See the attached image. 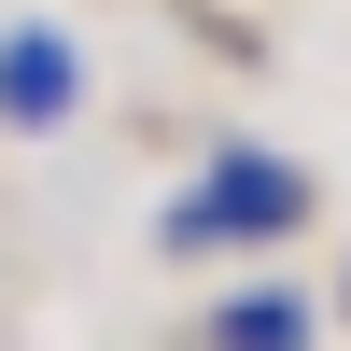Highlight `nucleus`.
I'll return each instance as SVG.
<instances>
[{
  "label": "nucleus",
  "mask_w": 351,
  "mask_h": 351,
  "mask_svg": "<svg viewBox=\"0 0 351 351\" xmlns=\"http://www.w3.org/2000/svg\"><path fill=\"white\" fill-rule=\"evenodd\" d=\"M324 337V309L295 295V281H239V295H211V351H309Z\"/></svg>",
  "instance_id": "nucleus-3"
},
{
  "label": "nucleus",
  "mask_w": 351,
  "mask_h": 351,
  "mask_svg": "<svg viewBox=\"0 0 351 351\" xmlns=\"http://www.w3.org/2000/svg\"><path fill=\"white\" fill-rule=\"evenodd\" d=\"M337 295H351V281H337Z\"/></svg>",
  "instance_id": "nucleus-4"
},
{
  "label": "nucleus",
  "mask_w": 351,
  "mask_h": 351,
  "mask_svg": "<svg viewBox=\"0 0 351 351\" xmlns=\"http://www.w3.org/2000/svg\"><path fill=\"white\" fill-rule=\"evenodd\" d=\"M309 225V169L295 155H211L197 197H169V253H225V239H295Z\"/></svg>",
  "instance_id": "nucleus-1"
},
{
  "label": "nucleus",
  "mask_w": 351,
  "mask_h": 351,
  "mask_svg": "<svg viewBox=\"0 0 351 351\" xmlns=\"http://www.w3.org/2000/svg\"><path fill=\"white\" fill-rule=\"evenodd\" d=\"M84 112V43L71 28H0V127H71Z\"/></svg>",
  "instance_id": "nucleus-2"
}]
</instances>
